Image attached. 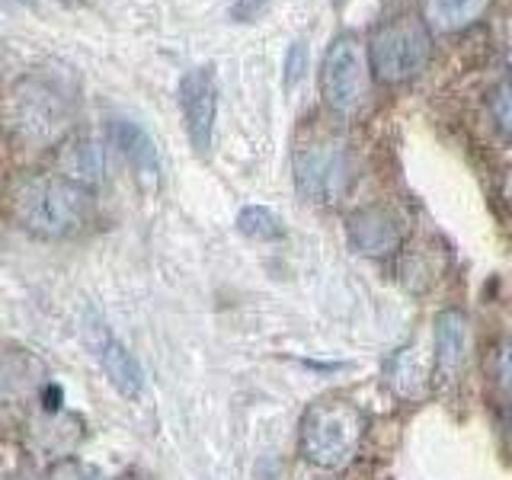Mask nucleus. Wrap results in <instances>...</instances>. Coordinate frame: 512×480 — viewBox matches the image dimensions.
I'll return each instance as SVG.
<instances>
[{
    "label": "nucleus",
    "instance_id": "obj_1",
    "mask_svg": "<svg viewBox=\"0 0 512 480\" xmlns=\"http://www.w3.org/2000/svg\"><path fill=\"white\" fill-rule=\"evenodd\" d=\"M16 221L29 234L45 240H64L80 234L93 218V196L87 186H80L61 173L32 176L13 199Z\"/></svg>",
    "mask_w": 512,
    "mask_h": 480
},
{
    "label": "nucleus",
    "instance_id": "obj_2",
    "mask_svg": "<svg viewBox=\"0 0 512 480\" xmlns=\"http://www.w3.org/2000/svg\"><path fill=\"white\" fill-rule=\"evenodd\" d=\"M362 436V410L340 397L317 400L301 416V455L324 471H340L356 461Z\"/></svg>",
    "mask_w": 512,
    "mask_h": 480
},
{
    "label": "nucleus",
    "instance_id": "obj_3",
    "mask_svg": "<svg viewBox=\"0 0 512 480\" xmlns=\"http://www.w3.org/2000/svg\"><path fill=\"white\" fill-rule=\"evenodd\" d=\"M432 55V36L423 20L400 16L384 23L368 42V64L381 84H404L420 74Z\"/></svg>",
    "mask_w": 512,
    "mask_h": 480
},
{
    "label": "nucleus",
    "instance_id": "obj_4",
    "mask_svg": "<svg viewBox=\"0 0 512 480\" xmlns=\"http://www.w3.org/2000/svg\"><path fill=\"white\" fill-rule=\"evenodd\" d=\"M372 64L368 48L356 36H336L320 61V96L336 116H356L365 106Z\"/></svg>",
    "mask_w": 512,
    "mask_h": 480
},
{
    "label": "nucleus",
    "instance_id": "obj_5",
    "mask_svg": "<svg viewBox=\"0 0 512 480\" xmlns=\"http://www.w3.org/2000/svg\"><path fill=\"white\" fill-rule=\"evenodd\" d=\"M7 125L29 144H52L64 135L71 119L68 100L42 77H26L10 90Z\"/></svg>",
    "mask_w": 512,
    "mask_h": 480
},
{
    "label": "nucleus",
    "instance_id": "obj_6",
    "mask_svg": "<svg viewBox=\"0 0 512 480\" xmlns=\"http://www.w3.org/2000/svg\"><path fill=\"white\" fill-rule=\"evenodd\" d=\"M295 183L308 202H333L349 183V157L340 141L298 144L295 151Z\"/></svg>",
    "mask_w": 512,
    "mask_h": 480
},
{
    "label": "nucleus",
    "instance_id": "obj_7",
    "mask_svg": "<svg viewBox=\"0 0 512 480\" xmlns=\"http://www.w3.org/2000/svg\"><path fill=\"white\" fill-rule=\"evenodd\" d=\"M84 343L90 349V356L96 359V365L103 368V375L109 378L112 388L128 400L141 397V391H144L141 362L135 359V352L109 330V324L96 311L84 314Z\"/></svg>",
    "mask_w": 512,
    "mask_h": 480
},
{
    "label": "nucleus",
    "instance_id": "obj_8",
    "mask_svg": "<svg viewBox=\"0 0 512 480\" xmlns=\"http://www.w3.org/2000/svg\"><path fill=\"white\" fill-rule=\"evenodd\" d=\"M180 112L189 144L196 154H208L215 141V119H218V74L212 64L192 68L180 77Z\"/></svg>",
    "mask_w": 512,
    "mask_h": 480
},
{
    "label": "nucleus",
    "instance_id": "obj_9",
    "mask_svg": "<svg viewBox=\"0 0 512 480\" xmlns=\"http://www.w3.org/2000/svg\"><path fill=\"white\" fill-rule=\"evenodd\" d=\"M349 244L362 256L384 260V256L397 253L400 244H404V224H400V218L391 208H381V205L359 208V212L349 218Z\"/></svg>",
    "mask_w": 512,
    "mask_h": 480
},
{
    "label": "nucleus",
    "instance_id": "obj_10",
    "mask_svg": "<svg viewBox=\"0 0 512 480\" xmlns=\"http://www.w3.org/2000/svg\"><path fill=\"white\" fill-rule=\"evenodd\" d=\"M109 138L128 160V167L135 170L138 180L154 189L160 183V151L151 132L135 119H112L109 122Z\"/></svg>",
    "mask_w": 512,
    "mask_h": 480
},
{
    "label": "nucleus",
    "instance_id": "obj_11",
    "mask_svg": "<svg viewBox=\"0 0 512 480\" xmlns=\"http://www.w3.org/2000/svg\"><path fill=\"white\" fill-rule=\"evenodd\" d=\"M468 359V317L448 308L436 317V375L452 381Z\"/></svg>",
    "mask_w": 512,
    "mask_h": 480
},
{
    "label": "nucleus",
    "instance_id": "obj_12",
    "mask_svg": "<svg viewBox=\"0 0 512 480\" xmlns=\"http://www.w3.org/2000/svg\"><path fill=\"white\" fill-rule=\"evenodd\" d=\"M58 167H61V176H68V180H74V183L90 189V186H96V183L103 180L106 154H103V148L93 138H77V141H71L68 148L61 151Z\"/></svg>",
    "mask_w": 512,
    "mask_h": 480
},
{
    "label": "nucleus",
    "instance_id": "obj_13",
    "mask_svg": "<svg viewBox=\"0 0 512 480\" xmlns=\"http://www.w3.org/2000/svg\"><path fill=\"white\" fill-rule=\"evenodd\" d=\"M490 0H426V26L436 32H458L477 23Z\"/></svg>",
    "mask_w": 512,
    "mask_h": 480
},
{
    "label": "nucleus",
    "instance_id": "obj_14",
    "mask_svg": "<svg viewBox=\"0 0 512 480\" xmlns=\"http://www.w3.org/2000/svg\"><path fill=\"white\" fill-rule=\"evenodd\" d=\"M426 378H429V368L413 346L394 352V359L388 362V384L400 397H407V400L423 397Z\"/></svg>",
    "mask_w": 512,
    "mask_h": 480
},
{
    "label": "nucleus",
    "instance_id": "obj_15",
    "mask_svg": "<svg viewBox=\"0 0 512 480\" xmlns=\"http://www.w3.org/2000/svg\"><path fill=\"white\" fill-rule=\"evenodd\" d=\"M237 231L253 237V240H279V237H285L282 218L272 212V208H266V205H247V208H240Z\"/></svg>",
    "mask_w": 512,
    "mask_h": 480
},
{
    "label": "nucleus",
    "instance_id": "obj_16",
    "mask_svg": "<svg viewBox=\"0 0 512 480\" xmlns=\"http://www.w3.org/2000/svg\"><path fill=\"white\" fill-rule=\"evenodd\" d=\"M45 480H116L112 474H106L103 468H96L90 461H80V458H61L48 468Z\"/></svg>",
    "mask_w": 512,
    "mask_h": 480
},
{
    "label": "nucleus",
    "instance_id": "obj_17",
    "mask_svg": "<svg viewBox=\"0 0 512 480\" xmlns=\"http://www.w3.org/2000/svg\"><path fill=\"white\" fill-rule=\"evenodd\" d=\"M493 119L500 125V132L512 138V74L493 90Z\"/></svg>",
    "mask_w": 512,
    "mask_h": 480
},
{
    "label": "nucleus",
    "instance_id": "obj_18",
    "mask_svg": "<svg viewBox=\"0 0 512 480\" xmlns=\"http://www.w3.org/2000/svg\"><path fill=\"white\" fill-rule=\"evenodd\" d=\"M304 74H308V45H304L301 39H295L285 52V87L288 90L298 87V80Z\"/></svg>",
    "mask_w": 512,
    "mask_h": 480
},
{
    "label": "nucleus",
    "instance_id": "obj_19",
    "mask_svg": "<svg viewBox=\"0 0 512 480\" xmlns=\"http://www.w3.org/2000/svg\"><path fill=\"white\" fill-rule=\"evenodd\" d=\"M269 4H272V0H234V4H231V20L234 23H253Z\"/></svg>",
    "mask_w": 512,
    "mask_h": 480
},
{
    "label": "nucleus",
    "instance_id": "obj_20",
    "mask_svg": "<svg viewBox=\"0 0 512 480\" xmlns=\"http://www.w3.org/2000/svg\"><path fill=\"white\" fill-rule=\"evenodd\" d=\"M496 378H500L503 388L512 391V340H506L496 352Z\"/></svg>",
    "mask_w": 512,
    "mask_h": 480
},
{
    "label": "nucleus",
    "instance_id": "obj_21",
    "mask_svg": "<svg viewBox=\"0 0 512 480\" xmlns=\"http://www.w3.org/2000/svg\"><path fill=\"white\" fill-rule=\"evenodd\" d=\"M509 55H512V20H509Z\"/></svg>",
    "mask_w": 512,
    "mask_h": 480
},
{
    "label": "nucleus",
    "instance_id": "obj_22",
    "mask_svg": "<svg viewBox=\"0 0 512 480\" xmlns=\"http://www.w3.org/2000/svg\"><path fill=\"white\" fill-rule=\"evenodd\" d=\"M333 4H336V7H343V4H346V0H333Z\"/></svg>",
    "mask_w": 512,
    "mask_h": 480
}]
</instances>
